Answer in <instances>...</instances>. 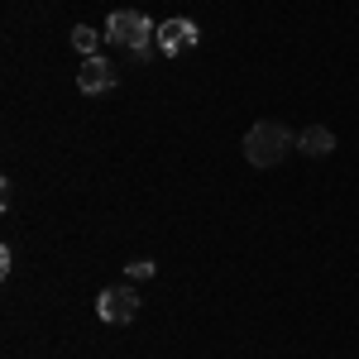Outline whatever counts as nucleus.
I'll return each mask as SVG.
<instances>
[{
  "label": "nucleus",
  "mask_w": 359,
  "mask_h": 359,
  "mask_svg": "<svg viewBox=\"0 0 359 359\" xmlns=\"http://www.w3.org/2000/svg\"><path fill=\"white\" fill-rule=\"evenodd\" d=\"M96 316L106 321V326H130L139 316V292L130 283H120V287H106L101 297H96Z\"/></svg>",
  "instance_id": "3"
},
{
  "label": "nucleus",
  "mask_w": 359,
  "mask_h": 359,
  "mask_svg": "<svg viewBox=\"0 0 359 359\" xmlns=\"http://www.w3.org/2000/svg\"><path fill=\"white\" fill-rule=\"evenodd\" d=\"M292 144H297V135H292L287 125L259 120V125H249V135H245V158L254 168H278L287 154H292Z\"/></svg>",
  "instance_id": "2"
},
{
  "label": "nucleus",
  "mask_w": 359,
  "mask_h": 359,
  "mask_svg": "<svg viewBox=\"0 0 359 359\" xmlns=\"http://www.w3.org/2000/svg\"><path fill=\"white\" fill-rule=\"evenodd\" d=\"M125 273H130V283H139V278H154V273H158V264H154V259H135Z\"/></svg>",
  "instance_id": "8"
},
{
  "label": "nucleus",
  "mask_w": 359,
  "mask_h": 359,
  "mask_svg": "<svg viewBox=\"0 0 359 359\" xmlns=\"http://www.w3.org/2000/svg\"><path fill=\"white\" fill-rule=\"evenodd\" d=\"M106 39L115 48L135 53L139 62H149L154 48H158V25H149V15H139V10H115L106 20Z\"/></svg>",
  "instance_id": "1"
},
{
  "label": "nucleus",
  "mask_w": 359,
  "mask_h": 359,
  "mask_svg": "<svg viewBox=\"0 0 359 359\" xmlns=\"http://www.w3.org/2000/svg\"><path fill=\"white\" fill-rule=\"evenodd\" d=\"M96 43H101V34H96V29H86V25L72 29V48H77L82 57H96Z\"/></svg>",
  "instance_id": "7"
},
{
  "label": "nucleus",
  "mask_w": 359,
  "mask_h": 359,
  "mask_svg": "<svg viewBox=\"0 0 359 359\" xmlns=\"http://www.w3.org/2000/svg\"><path fill=\"white\" fill-rule=\"evenodd\" d=\"M297 149H302L306 158H326V154L335 149V135L326 130V125H306L302 135H297Z\"/></svg>",
  "instance_id": "6"
},
{
  "label": "nucleus",
  "mask_w": 359,
  "mask_h": 359,
  "mask_svg": "<svg viewBox=\"0 0 359 359\" xmlns=\"http://www.w3.org/2000/svg\"><path fill=\"white\" fill-rule=\"evenodd\" d=\"M115 82H120V72H115L106 57H82V67H77V86H82L86 96H106V91H115Z\"/></svg>",
  "instance_id": "5"
},
{
  "label": "nucleus",
  "mask_w": 359,
  "mask_h": 359,
  "mask_svg": "<svg viewBox=\"0 0 359 359\" xmlns=\"http://www.w3.org/2000/svg\"><path fill=\"white\" fill-rule=\"evenodd\" d=\"M196 39H201V29H196L192 20H163V25H158V53L182 57L187 48H196Z\"/></svg>",
  "instance_id": "4"
}]
</instances>
